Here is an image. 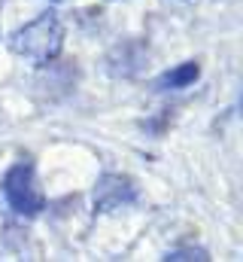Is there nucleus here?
Masks as SVG:
<instances>
[{
  "instance_id": "obj_1",
  "label": "nucleus",
  "mask_w": 243,
  "mask_h": 262,
  "mask_svg": "<svg viewBox=\"0 0 243 262\" xmlns=\"http://www.w3.org/2000/svg\"><path fill=\"white\" fill-rule=\"evenodd\" d=\"M9 49L18 58L40 67L55 61L64 49V25H61L58 12H43L34 21H28L25 28H18L9 37Z\"/></svg>"
},
{
  "instance_id": "obj_2",
  "label": "nucleus",
  "mask_w": 243,
  "mask_h": 262,
  "mask_svg": "<svg viewBox=\"0 0 243 262\" xmlns=\"http://www.w3.org/2000/svg\"><path fill=\"white\" fill-rule=\"evenodd\" d=\"M3 195L9 201V207L21 216H37L43 207H46V195L37 183V171H34V162L31 159H21L15 162L6 177H3Z\"/></svg>"
},
{
  "instance_id": "obj_3",
  "label": "nucleus",
  "mask_w": 243,
  "mask_h": 262,
  "mask_svg": "<svg viewBox=\"0 0 243 262\" xmlns=\"http://www.w3.org/2000/svg\"><path fill=\"white\" fill-rule=\"evenodd\" d=\"M131 201H137V186L128 177L107 174V177L98 180V186H94V210H116V207H125Z\"/></svg>"
},
{
  "instance_id": "obj_4",
  "label": "nucleus",
  "mask_w": 243,
  "mask_h": 262,
  "mask_svg": "<svg viewBox=\"0 0 243 262\" xmlns=\"http://www.w3.org/2000/svg\"><path fill=\"white\" fill-rule=\"evenodd\" d=\"M198 73H201V67L195 64V61H185V64L167 70V73L158 79V89H185V85H191V82L198 79Z\"/></svg>"
}]
</instances>
